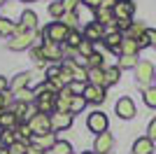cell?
<instances>
[{
    "label": "cell",
    "instance_id": "cell-38",
    "mask_svg": "<svg viewBox=\"0 0 156 154\" xmlns=\"http://www.w3.org/2000/svg\"><path fill=\"white\" fill-rule=\"evenodd\" d=\"M82 5L91 7V9H98V7L103 5V0H82Z\"/></svg>",
    "mask_w": 156,
    "mask_h": 154
},
{
    "label": "cell",
    "instance_id": "cell-33",
    "mask_svg": "<svg viewBox=\"0 0 156 154\" xmlns=\"http://www.w3.org/2000/svg\"><path fill=\"white\" fill-rule=\"evenodd\" d=\"M86 65H89V68H103V56H100L98 51H93L91 56L86 58Z\"/></svg>",
    "mask_w": 156,
    "mask_h": 154
},
{
    "label": "cell",
    "instance_id": "cell-42",
    "mask_svg": "<svg viewBox=\"0 0 156 154\" xmlns=\"http://www.w3.org/2000/svg\"><path fill=\"white\" fill-rule=\"evenodd\" d=\"M21 2H35V0H21Z\"/></svg>",
    "mask_w": 156,
    "mask_h": 154
},
{
    "label": "cell",
    "instance_id": "cell-15",
    "mask_svg": "<svg viewBox=\"0 0 156 154\" xmlns=\"http://www.w3.org/2000/svg\"><path fill=\"white\" fill-rule=\"evenodd\" d=\"M105 47L112 51H119L121 49V42H124V33H119V31H107L105 33Z\"/></svg>",
    "mask_w": 156,
    "mask_h": 154
},
{
    "label": "cell",
    "instance_id": "cell-20",
    "mask_svg": "<svg viewBox=\"0 0 156 154\" xmlns=\"http://www.w3.org/2000/svg\"><path fill=\"white\" fill-rule=\"evenodd\" d=\"M142 35H147V26H144V24H137V21H133L130 28L124 33V38H130V40H140Z\"/></svg>",
    "mask_w": 156,
    "mask_h": 154
},
{
    "label": "cell",
    "instance_id": "cell-43",
    "mask_svg": "<svg viewBox=\"0 0 156 154\" xmlns=\"http://www.w3.org/2000/svg\"><path fill=\"white\" fill-rule=\"evenodd\" d=\"M82 154H96V152H82Z\"/></svg>",
    "mask_w": 156,
    "mask_h": 154
},
{
    "label": "cell",
    "instance_id": "cell-19",
    "mask_svg": "<svg viewBox=\"0 0 156 154\" xmlns=\"http://www.w3.org/2000/svg\"><path fill=\"white\" fill-rule=\"evenodd\" d=\"M137 51H140V47H137V40L124 38V42H121V49H119V54H121V56H137Z\"/></svg>",
    "mask_w": 156,
    "mask_h": 154
},
{
    "label": "cell",
    "instance_id": "cell-10",
    "mask_svg": "<svg viewBox=\"0 0 156 154\" xmlns=\"http://www.w3.org/2000/svg\"><path fill=\"white\" fill-rule=\"evenodd\" d=\"M112 147H114V138H112V133L96 135V142H93V152H96V154H110Z\"/></svg>",
    "mask_w": 156,
    "mask_h": 154
},
{
    "label": "cell",
    "instance_id": "cell-41",
    "mask_svg": "<svg viewBox=\"0 0 156 154\" xmlns=\"http://www.w3.org/2000/svg\"><path fill=\"white\" fill-rule=\"evenodd\" d=\"M147 38H149V42L156 47V31H154V28H147Z\"/></svg>",
    "mask_w": 156,
    "mask_h": 154
},
{
    "label": "cell",
    "instance_id": "cell-30",
    "mask_svg": "<svg viewBox=\"0 0 156 154\" xmlns=\"http://www.w3.org/2000/svg\"><path fill=\"white\" fill-rule=\"evenodd\" d=\"M144 103H147V108H156V86L144 89Z\"/></svg>",
    "mask_w": 156,
    "mask_h": 154
},
{
    "label": "cell",
    "instance_id": "cell-25",
    "mask_svg": "<svg viewBox=\"0 0 156 154\" xmlns=\"http://www.w3.org/2000/svg\"><path fill=\"white\" fill-rule=\"evenodd\" d=\"M68 49H72V51H77V47L84 42V35L82 33H77V31H70V35H68Z\"/></svg>",
    "mask_w": 156,
    "mask_h": 154
},
{
    "label": "cell",
    "instance_id": "cell-1",
    "mask_svg": "<svg viewBox=\"0 0 156 154\" xmlns=\"http://www.w3.org/2000/svg\"><path fill=\"white\" fill-rule=\"evenodd\" d=\"M26 124L30 126V133L33 135H47V133H51V115H42V112H37V115H33Z\"/></svg>",
    "mask_w": 156,
    "mask_h": 154
},
{
    "label": "cell",
    "instance_id": "cell-24",
    "mask_svg": "<svg viewBox=\"0 0 156 154\" xmlns=\"http://www.w3.org/2000/svg\"><path fill=\"white\" fill-rule=\"evenodd\" d=\"M14 31H16V24H12V21L5 19V16H0V35H2V38H9V35H14Z\"/></svg>",
    "mask_w": 156,
    "mask_h": 154
},
{
    "label": "cell",
    "instance_id": "cell-26",
    "mask_svg": "<svg viewBox=\"0 0 156 154\" xmlns=\"http://www.w3.org/2000/svg\"><path fill=\"white\" fill-rule=\"evenodd\" d=\"M49 152L51 154H72V145L68 140H56V145H54Z\"/></svg>",
    "mask_w": 156,
    "mask_h": 154
},
{
    "label": "cell",
    "instance_id": "cell-31",
    "mask_svg": "<svg viewBox=\"0 0 156 154\" xmlns=\"http://www.w3.org/2000/svg\"><path fill=\"white\" fill-rule=\"evenodd\" d=\"M77 54H79V56H84V58H89V56L93 54V42L84 40V42H82V45L77 47Z\"/></svg>",
    "mask_w": 156,
    "mask_h": 154
},
{
    "label": "cell",
    "instance_id": "cell-36",
    "mask_svg": "<svg viewBox=\"0 0 156 154\" xmlns=\"http://www.w3.org/2000/svg\"><path fill=\"white\" fill-rule=\"evenodd\" d=\"M79 2H82V0H61V5H63L65 12H75Z\"/></svg>",
    "mask_w": 156,
    "mask_h": 154
},
{
    "label": "cell",
    "instance_id": "cell-34",
    "mask_svg": "<svg viewBox=\"0 0 156 154\" xmlns=\"http://www.w3.org/2000/svg\"><path fill=\"white\" fill-rule=\"evenodd\" d=\"M0 140L5 147H9L12 142H16V135H14V131H0Z\"/></svg>",
    "mask_w": 156,
    "mask_h": 154
},
{
    "label": "cell",
    "instance_id": "cell-6",
    "mask_svg": "<svg viewBox=\"0 0 156 154\" xmlns=\"http://www.w3.org/2000/svg\"><path fill=\"white\" fill-rule=\"evenodd\" d=\"M40 51H42V58L51 61V63H58V61H63V49H61V45H56V42H49V40H44V42H42V47H40Z\"/></svg>",
    "mask_w": 156,
    "mask_h": 154
},
{
    "label": "cell",
    "instance_id": "cell-9",
    "mask_svg": "<svg viewBox=\"0 0 156 154\" xmlns=\"http://www.w3.org/2000/svg\"><path fill=\"white\" fill-rule=\"evenodd\" d=\"M112 14H114V19H130L135 14V2L133 0H117Z\"/></svg>",
    "mask_w": 156,
    "mask_h": 154
},
{
    "label": "cell",
    "instance_id": "cell-44",
    "mask_svg": "<svg viewBox=\"0 0 156 154\" xmlns=\"http://www.w3.org/2000/svg\"><path fill=\"white\" fill-rule=\"evenodd\" d=\"M2 152H5V147H0V154H2Z\"/></svg>",
    "mask_w": 156,
    "mask_h": 154
},
{
    "label": "cell",
    "instance_id": "cell-40",
    "mask_svg": "<svg viewBox=\"0 0 156 154\" xmlns=\"http://www.w3.org/2000/svg\"><path fill=\"white\" fill-rule=\"evenodd\" d=\"M7 89H9V82H7V77L0 75V94H5Z\"/></svg>",
    "mask_w": 156,
    "mask_h": 154
},
{
    "label": "cell",
    "instance_id": "cell-37",
    "mask_svg": "<svg viewBox=\"0 0 156 154\" xmlns=\"http://www.w3.org/2000/svg\"><path fill=\"white\" fill-rule=\"evenodd\" d=\"M147 138H149V140H156V117L149 122V126H147Z\"/></svg>",
    "mask_w": 156,
    "mask_h": 154
},
{
    "label": "cell",
    "instance_id": "cell-16",
    "mask_svg": "<svg viewBox=\"0 0 156 154\" xmlns=\"http://www.w3.org/2000/svg\"><path fill=\"white\" fill-rule=\"evenodd\" d=\"M133 154H154V140H149L147 135L137 138L133 142Z\"/></svg>",
    "mask_w": 156,
    "mask_h": 154
},
{
    "label": "cell",
    "instance_id": "cell-28",
    "mask_svg": "<svg viewBox=\"0 0 156 154\" xmlns=\"http://www.w3.org/2000/svg\"><path fill=\"white\" fill-rule=\"evenodd\" d=\"M58 21L68 28V31H75V26H77V14H75V12H65Z\"/></svg>",
    "mask_w": 156,
    "mask_h": 154
},
{
    "label": "cell",
    "instance_id": "cell-45",
    "mask_svg": "<svg viewBox=\"0 0 156 154\" xmlns=\"http://www.w3.org/2000/svg\"><path fill=\"white\" fill-rule=\"evenodd\" d=\"M2 2H5V0H0V5H2Z\"/></svg>",
    "mask_w": 156,
    "mask_h": 154
},
{
    "label": "cell",
    "instance_id": "cell-23",
    "mask_svg": "<svg viewBox=\"0 0 156 154\" xmlns=\"http://www.w3.org/2000/svg\"><path fill=\"white\" fill-rule=\"evenodd\" d=\"M137 56H119V63H117V68L119 70H130V68H137Z\"/></svg>",
    "mask_w": 156,
    "mask_h": 154
},
{
    "label": "cell",
    "instance_id": "cell-2",
    "mask_svg": "<svg viewBox=\"0 0 156 154\" xmlns=\"http://www.w3.org/2000/svg\"><path fill=\"white\" fill-rule=\"evenodd\" d=\"M68 35H70V31H68V28H65L61 21H51V24H49L44 31H42V38L49 40V42H56V45L65 42V40H68Z\"/></svg>",
    "mask_w": 156,
    "mask_h": 154
},
{
    "label": "cell",
    "instance_id": "cell-22",
    "mask_svg": "<svg viewBox=\"0 0 156 154\" xmlns=\"http://www.w3.org/2000/svg\"><path fill=\"white\" fill-rule=\"evenodd\" d=\"M105 70V86H112V84L119 82V77H121V70H119L117 65H112V68H103Z\"/></svg>",
    "mask_w": 156,
    "mask_h": 154
},
{
    "label": "cell",
    "instance_id": "cell-4",
    "mask_svg": "<svg viewBox=\"0 0 156 154\" xmlns=\"http://www.w3.org/2000/svg\"><path fill=\"white\" fill-rule=\"evenodd\" d=\"M135 77H137V82H140V86H144V89H147V84L156 77L154 63H151V61H140V63H137V68H135Z\"/></svg>",
    "mask_w": 156,
    "mask_h": 154
},
{
    "label": "cell",
    "instance_id": "cell-5",
    "mask_svg": "<svg viewBox=\"0 0 156 154\" xmlns=\"http://www.w3.org/2000/svg\"><path fill=\"white\" fill-rule=\"evenodd\" d=\"M33 42H35V33L26 31V33H19V35H12V40H9L7 47L12 51H23V49H28V47H33Z\"/></svg>",
    "mask_w": 156,
    "mask_h": 154
},
{
    "label": "cell",
    "instance_id": "cell-46",
    "mask_svg": "<svg viewBox=\"0 0 156 154\" xmlns=\"http://www.w3.org/2000/svg\"><path fill=\"white\" fill-rule=\"evenodd\" d=\"M154 79H156V77H154Z\"/></svg>",
    "mask_w": 156,
    "mask_h": 154
},
{
    "label": "cell",
    "instance_id": "cell-17",
    "mask_svg": "<svg viewBox=\"0 0 156 154\" xmlns=\"http://www.w3.org/2000/svg\"><path fill=\"white\" fill-rule=\"evenodd\" d=\"M30 142L49 152V149H51L54 145H56V135H54V133H47V135H33V138H30Z\"/></svg>",
    "mask_w": 156,
    "mask_h": 154
},
{
    "label": "cell",
    "instance_id": "cell-27",
    "mask_svg": "<svg viewBox=\"0 0 156 154\" xmlns=\"http://www.w3.org/2000/svg\"><path fill=\"white\" fill-rule=\"evenodd\" d=\"M84 108H86V98L84 96H72V101H70V115H77V112H82Z\"/></svg>",
    "mask_w": 156,
    "mask_h": 154
},
{
    "label": "cell",
    "instance_id": "cell-7",
    "mask_svg": "<svg viewBox=\"0 0 156 154\" xmlns=\"http://www.w3.org/2000/svg\"><path fill=\"white\" fill-rule=\"evenodd\" d=\"M35 28H37V14L33 12V9H26V12L21 14V24H16V31H14V35L26 33V31H35Z\"/></svg>",
    "mask_w": 156,
    "mask_h": 154
},
{
    "label": "cell",
    "instance_id": "cell-21",
    "mask_svg": "<svg viewBox=\"0 0 156 154\" xmlns=\"http://www.w3.org/2000/svg\"><path fill=\"white\" fill-rule=\"evenodd\" d=\"M30 72H19V75L14 77V82H12V91L14 94H19V91H23L28 86V84H30Z\"/></svg>",
    "mask_w": 156,
    "mask_h": 154
},
{
    "label": "cell",
    "instance_id": "cell-35",
    "mask_svg": "<svg viewBox=\"0 0 156 154\" xmlns=\"http://www.w3.org/2000/svg\"><path fill=\"white\" fill-rule=\"evenodd\" d=\"M84 86H86L84 82H70L68 84V89H70L72 96H82V94H84Z\"/></svg>",
    "mask_w": 156,
    "mask_h": 154
},
{
    "label": "cell",
    "instance_id": "cell-18",
    "mask_svg": "<svg viewBox=\"0 0 156 154\" xmlns=\"http://www.w3.org/2000/svg\"><path fill=\"white\" fill-rule=\"evenodd\" d=\"M86 79H89V84L105 86V70L103 68H89V70H86Z\"/></svg>",
    "mask_w": 156,
    "mask_h": 154
},
{
    "label": "cell",
    "instance_id": "cell-13",
    "mask_svg": "<svg viewBox=\"0 0 156 154\" xmlns=\"http://www.w3.org/2000/svg\"><path fill=\"white\" fill-rule=\"evenodd\" d=\"M82 96L86 98V103H103L105 101V86H96V84H86L84 94Z\"/></svg>",
    "mask_w": 156,
    "mask_h": 154
},
{
    "label": "cell",
    "instance_id": "cell-29",
    "mask_svg": "<svg viewBox=\"0 0 156 154\" xmlns=\"http://www.w3.org/2000/svg\"><path fill=\"white\" fill-rule=\"evenodd\" d=\"M7 149V154H26L28 152V142H21V140H16V142H12L9 147H5Z\"/></svg>",
    "mask_w": 156,
    "mask_h": 154
},
{
    "label": "cell",
    "instance_id": "cell-32",
    "mask_svg": "<svg viewBox=\"0 0 156 154\" xmlns=\"http://www.w3.org/2000/svg\"><path fill=\"white\" fill-rule=\"evenodd\" d=\"M49 14H51L54 19L58 21L61 16L65 14V9H63V5H61V2H49Z\"/></svg>",
    "mask_w": 156,
    "mask_h": 154
},
{
    "label": "cell",
    "instance_id": "cell-39",
    "mask_svg": "<svg viewBox=\"0 0 156 154\" xmlns=\"http://www.w3.org/2000/svg\"><path fill=\"white\" fill-rule=\"evenodd\" d=\"M26 154H47V149H42V147H37V145H28V152Z\"/></svg>",
    "mask_w": 156,
    "mask_h": 154
},
{
    "label": "cell",
    "instance_id": "cell-8",
    "mask_svg": "<svg viewBox=\"0 0 156 154\" xmlns=\"http://www.w3.org/2000/svg\"><path fill=\"white\" fill-rule=\"evenodd\" d=\"M117 115L121 117V119H133L135 117V103H133V98H128V96H121L117 101Z\"/></svg>",
    "mask_w": 156,
    "mask_h": 154
},
{
    "label": "cell",
    "instance_id": "cell-14",
    "mask_svg": "<svg viewBox=\"0 0 156 154\" xmlns=\"http://www.w3.org/2000/svg\"><path fill=\"white\" fill-rule=\"evenodd\" d=\"M19 126V119L14 115L12 110H2L0 112V131H14Z\"/></svg>",
    "mask_w": 156,
    "mask_h": 154
},
{
    "label": "cell",
    "instance_id": "cell-11",
    "mask_svg": "<svg viewBox=\"0 0 156 154\" xmlns=\"http://www.w3.org/2000/svg\"><path fill=\"white\" fill-rule=\"evenodd\" d=\"M82 35H84V40H89V42H98V40H105V26H100L98 21H89Z\"/></svg>",
    "mask_w": 156,
    "mask_h": 154
},
{
    "label": "cell",
    "instance_id": "cell-12",
    "mask_svg": "<svg viewBox=\"0 0 156 154\" xmlns=\"http://www.w3.org/2000/svg\"><path fill=\"white\" fill-rule=\"evenodd\" d=\"M72 126L70 112H51V131H65Z\"/></svg>",
    "mask_w": 156,
    "mask_h": 154
},
{
    "label": "cell",
    "instance_id": "cell-3",
    "mask_svg": "<svg viewBox=\"0 0 156 154\" xmlns=\"http://www.w3.org/2000/svg\"><path fill=\"white\" fill-rule=\"evenodd\" d=\"M107 126H110L107 115H105V112H100V110H93L91 115L86 117V128H89L91 133H96V135L107 133Z\"/></svg>",
    "mask_w": 156,
    "mask_h": 154
}]
</instances>
